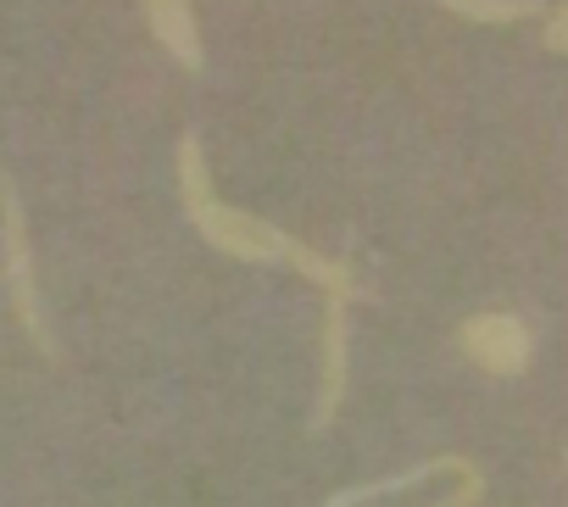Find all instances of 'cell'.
Segmentation results:
<instances>
[{"label":"cell","mask_w":568,"mask_h":507,"mask_svg":"<svg viewBox=\"0 0 568 507\" xmlns=\"http://www.w3.org/2000/svg\"><path fill=\"white\" fill-rule=\"evenodd\" d=\"M7 291H12V307H18L29 341H34L45 357H57V346H51V324H45L40 274H34V251H29V223H23L18 184H7Z\"/></svg>","instance_id":"obj_3"},{"label":"cell","mask_w":568,"mask_h":507,"mask_svg":"<svg viewBox=\"0 0 568 507\" xmlns=\"http://www.w3.org/2000/svg\"><path fill=\"white\" fill-rule=\"evenodd\" d=\"M346 402V296H324V357H318V396H313V435L335 424Z\"/></svg>","instance_id":"obj_4"},{"label":"cell","mask_w":568,"mask_h":507,"mask_svg":"<svg viewBox=\"0 0 568 507\" xmlns=\"http://www.w3.org/2000/svg\"><path fill=\"white\" fill-rule=\"evenodd\" d=\"M457 346L490 379H518L529 368V357H535V335H529V324L518 313H474V318H463Z\"/></svg>","instance_id":"obj_2"},{"label":"cell","mask_w":568,"mask_h":507,"mask_svg":"<svg viewBox=\"0 0 568 507\" xmlns=\"http://www.w3.org/2000/svg\"><path fill=\"white\" fill-rule=\"evenodd\" d=\"M179 201L190 212V223L201 229V240L223 257H240V263H291L302 280H313L324 296H357V274L352 263L341 257H324L307 240L273 229L267 217L256 212H240L229 201L212 195V173H206V151H201V134H179Z\"/></svg>","instance_id":"obj_1"},{"label":"cell","mask_w":568,"mask_h":507,"mask_svg":"<svg viewBox=\"0 0 568 507\" xmlns=\"http://www.w3.org/2000/svg\"><path fill=\"white\" fill-rule=\"evenodd\" d=\"M562 468H568V452H562Z\"/></svg>","instance_id":"obj_8"},{"label":"cell","mask_w":568,"mask_h":507,"mask_svg":"<svg viewBox=\"0 0 568 507\" xmlns=\"http://www.w3.org/2000/svg\"><path fill=\"white\" fill-rule=\"evenodd\" d=\"M540 40H546V51L568 57V0H562L557 12H546V29H540Z\"/></svg>","instance_id":"obj_7"},{"label":"cell","mask_w":568,"mask_h":507,"mask_svg":"<svg viewBox=\"0 0 568 507\" xmlns=\"http://www.w3.org/2000/svg\"><path fill=\"white\" fill-rule=\"evenodd\" d=\"M145 7V23L156 34V45L184 68V73H201V29H195V7L190 0H140Z\"/></svg>","instance_id":"obj_5"},{"label":"cell","mask_w":568,"mask_h":507,"mask_svg":"<svg viewBox=\"0 0 568 507\" xmlns=\"http://www.w3.org/2000/svg\"><path fill=\"white\" fill-rule=\"evenodd\" d=\"M435 7L457 12L463 23H490V29H501V23H524V18H535V12H540V0H435Z\"/></svg>","instance_id":"obj_6"}]
</instances>
